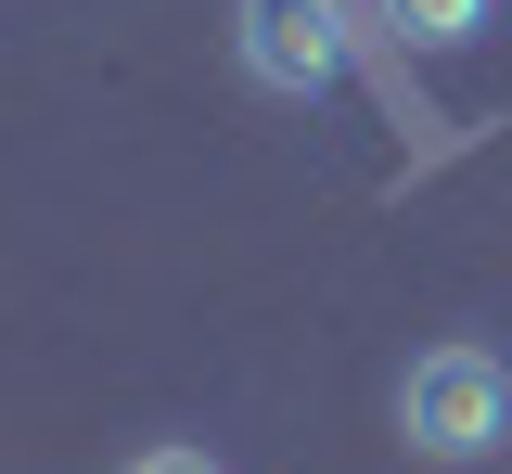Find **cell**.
<instances>
[{"label": "cell", "mask_w": 512, "mask_h": 474, "mask_svg": "<svg viewBox=\"0 0 512 474\" xmlns=\"http://www.w3.org/2000/svg\"><path fill=\"white\" fill-rule=\"evenodd\" d=\"M397 436H410V462H487L512 436V372L487 346H423L410 372H397Z\"/></svg>", "instance_id": "obj_1"}, {"label": "cell", "mask_w": 512, "mask_h": 474, "mask_svg": "<svg viewBox=\"0 0 512 474\" xmlns=\"http://www.w3.org/2000/svg\"><path fill=\"white\" fill-rule=\"evenodd\" d=\"M231 52H244L256 90L308 103V90L346 77V13H333V0H244V13H231Z\"/></svg>", "instance_id": "obj_2"}, {"label": "cell", "mask_w": 512, "mask_h": 474, "mask_svg": "<svg viewBox=\"0 0 512 474\" xmlns=\"http://www.w3.org/2000/svg\"><path fill=\"white\" fill-rule=\"evenodd\" d=\"M372 13L397 26V39H410V52H461V39H474L500 0H372Z\"/></svg>", "instance_id": "obj_3"}, {"label": "cell", "mask_w": 512, "mask_h": 474, "mask_svg": "<svg viewBox=\"0 0 512 474\" xmlns=\"http://www.w3.org/2000/svg\"><path fill=\"white\" fill-rule=\"evenodd\" d=\"M116 474H218V449H141V462H116Z\"/></svg>", "instance_id": "obj_4"}]
</instances>
